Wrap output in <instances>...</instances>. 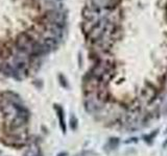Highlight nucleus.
Segmentation results:
<instances>
[{
  "label": "nucleus",
  "mask_w": 167,
  "mask_h": 156,
  "mask_svg": "<svg viewBox=\"0 0 167 156\" xmlns=\"http://www.w3.org/2000/svg\"><path fill=\"white\" fill-rule=\"evenodd\" d=\"M59 156H65V154H62V155H59Z\"/></svg>",
  "instance_id": "4"
},
{
  "label": "nucleus",
  "mask_w": 167,
  "mask_h": 156,
  "mask_svg": "<svg viewBox=\"0 0 167 156\" xmlns=\"http://www.w3.org/2000/svg\"><path fill=\"white\" fill-rule=\"evenodd\" d=\"M100 105V100L96 97L88 98L87 102H86V108H87L89 112H95L97 109H99L101 107Z\"/></svg>",
  "instance_id": "1"
},
{
  "label": "nucleus",
  "mask_w": 167,
  "mask_h": 156,
  "mask_svg": "<svg viewBox=\"0 0 167 156\" xmlns=\"http://www.w3.org/2000/svg\"><path fill=\"white\" fill-rule=\"evenodd\" d=\"M26 156H40V151L37 148H32L27 152Z\"/></svg>",
  "instance_id": "2"
},
{
  "label": "nucleus",
  "mask_w": 167,
  "mask_h": 156,
  "mask_svg": "<svg viewBox=\"0 0 167 156\" xmlns=\"http://www.w3.org/2000/svg\"><path fill=\"white\" fill-rule=\"evenodd\" d=\"M110 145H111L112 149H115L118 145V140L117 139H112L111 140H110Z\"/></svg>",
  "instance_id": "3"
}]
</instances>
